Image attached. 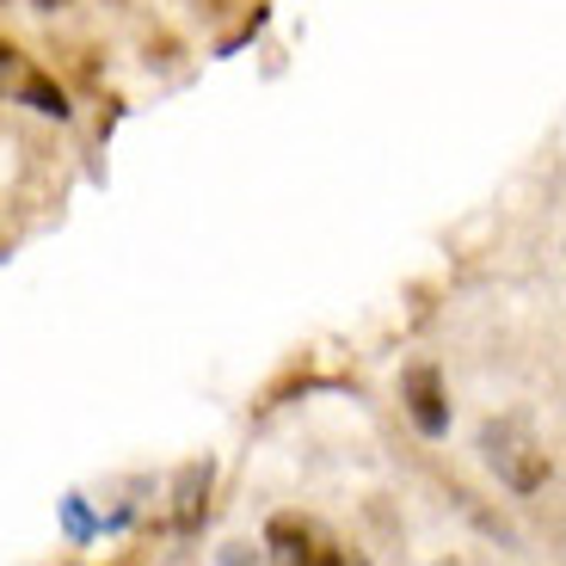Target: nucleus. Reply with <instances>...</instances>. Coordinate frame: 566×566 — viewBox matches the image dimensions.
I'll return each instance as SVG.
<instances>
[{"mask_svg": "<svg viewBox=\"0 0 566 566\" xmlns=\"http://www.w3.org/2000/svg\"><path fill=\"white\" fill-rule=\"evenodd\" d=\"M481 443H486V462L499 468V481L517 486V493H536L554 474L548 450H536V438H524V424H486Z\"/></svg>", "mask_w": 566, "mask_h": 566, "instance_id": "f257e3e1", "label": "nucleus"}, {"mask_svg": "<svg viewBox=\"0 0 566 566\" xmlns=\"http://www.w3.org/2000/svg\"><path fill=\"white\" fill-rule=\"evenodd\" d=\"M265 548L271 560H290V566H345V548L326 536L314 517H296V511H283L265 524Z\"/></svg>", "mask_w": 566, "mask_h": 566, "instance_id": "f03ea898", "label": "nucleus"}, {"mask_svg": "<svg viewBox=\"0 0 566 566\" xmlns=\"http://www.w3.org/2000/svg\"><path fill=\"white\" fill-rule=\"evenodd\" d=\"M0 93L31 105V112H43V117H69V93L31 62L25 50H13V43H0Z\"/></svg>", "mask_w": 566, "mask_h": 566, "instance_id": "7ed1b4c3", "label": "nucleus"}, {"mask_svg": "<svg viewBox=\"0 0 566 566\" xmlns=\"http://www.w3.org/2000/svg\"><path fill=\"white\" fill-rule=\"evenodd\" d=\"M400 400H407V419L419 424V438H443L450 431V395H443L438 364H412L400 376Z\"/></svg>", "mask_w": 566, "mask_h": 566, "instance_id": "20e7f679", "label": "nucleus"}, {"mask_svg": "<svg viewBox=\"0 0 566 566\" xmlns=\"http://www.w3.org/2000/svg\"><path fill=\"white\" fill-rule=\"evenodd\" d=\"M203 493H210V462H185V474H179V511H172V524H179V530H198L203 524Z\"/></svg>", "mask_w": 566, "mask_h": 566, "instance_id": "39448f33", "label": "nucleus"}, {"mask_svg": "<svg viewBox=\"0 0 566 566\" xmlns=\"http://www.w3.org/2000/svg\"><path fill=\"white\" fill-rule=\"evenodd\" d=\"M62 517H69V536H74V542H86V536H93V517H86L81 493H69V499H62Z\"/></svg>", "mask_w": 566, "mask_h": 566, "instance_id": "423d86ee", "label": "nucleus"}, {"mask_svg": "<svg viewBox=\"0 0 566 566\" xmlns=\"http://www.w3.org/2000/svg\"><path fill=\"white\" fill-rule=\"evenodd\" d=\"M38 7H50V13H56V7H69V0H38Z\"/></svg>", "mask_w": 566, "mask_h": 566, "instance_id": "0eeeda50", "label": "nucleus"}]
</instances>
